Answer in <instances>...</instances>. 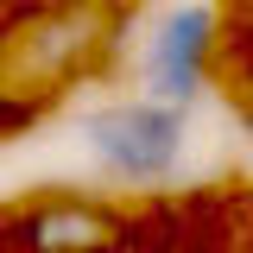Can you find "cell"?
Listing matches in <instances>:
<instances>
[{
  "instance_id": "cell-3",
  "label": "cell",
  "mask_w": 253,
  "mask_h": 253,
  "mask_svg": "<svg viewBox=\"0 0 253 253\" xmlns=\"http://www.w3.org/2000/svg\"><path fill=\"white\" fill-rule=\"evenodd\" d=\"M32 241H38V247H89V241H101V215H89V209L38 215L32 221Z\"/></svg>"
},
{
  "instance_id": "cell-1",
  "label": "cell",
  "mask_w": 253,
  "mask_h": 253,
  "mask_svg": "<svg viewBox=\"0 0 253 253\" xmlns=\"http://www.w3.org/2000/svg\"><path fill=\"white\" fill-rule=\"evenodd\" d=\"M89 146L101 165H114L126 177H158L184 146V121H177V108H158V101L108 108L89 121Z\"/></svg>"
},
{
  "instance_id": "cell-2",
  "label": "cell",
  "mask_w": 253,
  "mask_h": 253,
  "mask_svg": "<svg viewBox=\"0 0 253 253\" xmlns=\"http://www.w3.org/2000/svg\"><path fill=\"white\" fill-rule=\"evenodd\" d=\"M203 51H209V13L203 6H184L171 13L165 32L152 38V57H146V76H152L158 101H184L203 76Z\"/></svg>"
}]
</instances>
